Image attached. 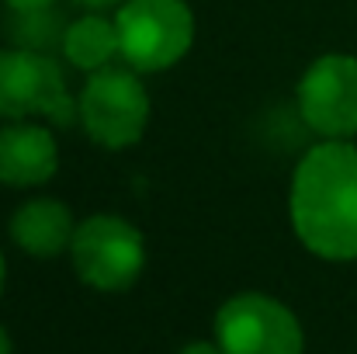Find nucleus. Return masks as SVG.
<instances>
[{
    "instance_id": "f257e3e1",
    "label": "nucleus",
    "mask_w": 357,
    "mask_h": 354,
    "mask_svg": "<svg viewBox=\"0 0 357 354\" xmlns=\"http://www.w3.org/2000/svg\"><path fill=\"white\" fill-rule=\"evenodd\" d=\"M288 219L309 253L333 264L357 260L354 139H319L302 153L291 170Z\"/></svg>"
},
{
    "instance_id": "f03ea898",
    "label": "nucleus",
    "mask_w": 357,
    "mask_h": 354,
    "mask_svg": "<svg viewBox=\"0 0 357 354\" xmlns=\"http://www.w3.org/2000/svg\"><path fill=\"white\" fill-rule=\"evenodd\" d=\"M115 28L125 66L163 73L191 52L198 24L188 0H125L115 10Z\"/></svg>"
},
{
    "instance_id": "7ed1b4c3",
    "label": "nucleus",
    "mask_w": 357,
    "mask_h": 354,
    "mask_svg": "<svg viewBox=\"0 0 357 354\" xmlns=\"http://www.w3.org/2000/svg\"><path fill=\"white\" fill-rule=\"evenodd\" d=\"M0 118L3 121H45L73 125L80 121L77 98L66 87L59 63L49 52L24 45H0Z\"/></svg>"
},
{
    "instance_id": "20e7f679",
    "label": "nucleus",
    "mask_w": 357,
    "mask_h": 354,
    "mask_svg": "<svg viewBox=\"0 0 357 354\" xmlns=\"http://www.w3.org/2000/svg\"><path fill=\"white\" fill-rule=\"evenodd\" d=\"M77 112L91 142L101 149H128L146 135L153 101L139 70L105 66L87 73V84L77 94Z\"/></svg>"
},
{
    "instance_id": "39448f33",
    "label": "nucleus",
    "mask_w": 357,
    "mask_h": 354,
    "mask_svg": "<svg viewBox=\"0 0 357 354\" xmlns=\"http://www.w3.org/2000/svg\"><path fill=\"white\" fill-rule=\"evenodd\" d=\"M70 260L84 285L98 292H125L146 267V236L115 212H98L77 223Z\"/></svg>"
},
{
    "instance_id": "423d86ee",
    "label": "nucleus",
    "mask_w": 357,
    "mask_h": 354,
    "mask_svg": "<svg viewBox=\"0 0 357 354\" xmlns=\"http://www.w3.org/2000/svg\"><path fill=\"white\" fill-rule=\"evenodd\" d=\"M215 341L226 354H302L298 316L274 295L239 292L215 313Z\"/></svg>"
},
{
    "instance_id": "0eeeda50",
    "label": "nucleus",
    "mask_w": 357,
    "mask_h": 354,
    "mask_svg": "<svg viewBox=\"0 0 357 354\" xmlns=\"http://www.w3.org/2000/svg\"><path fill=\"white\" fill-rule=\"evenodd\" d=\"M295 108L319 139L357 135V56L323 52L312 59L295 87Z\"/></svg>"
},
{
    "instance_id": "6e6552de",
    "label": "nucleus",
    "mask_w": 357,
    "mask_h": 354,
    "mask_svg": "<svg viewBox=\"0 0 357 354\" xmlns=\"http://www.w3.org/2000/svg\"><path fill=\"white\" fill-rule=\"evenodd\" d=\"M59 174V142L52 125L24 118L0 125V184L42 188Z\"/></svg>"
},
{
    "instance_id": "1a4fd4ad",
    "label": "nucleus",
    "mask_w": 357,
    "mask_h": 354,
    "mask_svg": "<svg viewBox=\"0 0 357 354\" xmlns=\"http://www.w3.org/2000/svg\"><path fill=\"white\" fill-rule=\"evenodd\" d=\"M7 230H10V239L21 253L38 257V260H52L59 253H70L77 219H73L66 202L38 195V198H28L24 205L14 209Z\"/></svg>"
},
{
    "instance_id": "9d476101",
    "label": "nucleus",
    "mask_w": 357,
    "mask_h": 354,
    "mask_svg": "<svg viewBox=\"0 0 357 354\" xmlns=\"http://www.w3.org/2000/svg\"><path fill=\"white\" fill-rule=\"evenodd\" d=\"M59 49H63L66 63L80 73H98L105 66H115V59H121L115 17H108L101 10H87L84 17L66 24Z\"/></svg>"
},
{
    "instance_id": "9b49d317",
    "label": "nucleus",
    "mask_w": 357,
    "mask_h": 354,
    "mask_svg": "<svg viewBox=\"0 0 357 354\" xmlns=\"http://www.w3.org/2000/svg\"><path fill=\"white\" fill-rule=\"evenodd\" d=\"M181 354H226V351L219 348V341H215V344H208V341H191V344L181 348Z\"/></svg>"
},
{
    "instance_id": "f8f14e48",
    "label": "nucleus",
    "mask_w": 357,
    "mask_h": 354,
    "mask_svg": "<svg viewBox=\"0 0 357 354\" xmlns=\"http://www.w3.org/2000/svg\"><path fill=\"white\" fill-rule=\"evenodd\" d=\"M10 10H42V7H56V0H3Z\"/></svg>"
},
{
    "instance_id": "ddd939ff",
    "label": "nucleus",
    "mask_w": 357,
    "mask_h": 354,
    "mask_svg": "<svg viewBox=\"0 0 357 354\" xmlns=\"http://www.w3.org/2000/svg\"><path fill=\"white\" fill-rule=\"evenodd\" d=\"M77 3L87 7V10H101V14H105V10H119L125 0H77Z\"/></svg>"
},
{
    "instance_id": "4468645a",
    "label": "nucleus",
    "mask_w": 357,
    "mask_h": 354,
    "mask_svg": "<svg viewBox=\"0 0 357 354\" xmlns=\"http://www.w3.org/2000/svg\"><path fill=\"white\" fill-rule=\"evenodd\" d=\"M0 354H10V337H7L3 327H0Z\"/></svg>"
},
{
    "instance_id": "2eb2a0df",
    "label": "nucleus",
    "mask_w": 357,
    "mask_h": 354,
    "mask_svg": "<svg viewBox=\"0 0 357 354\" xmlns=\"http://www.w3.org/2000/svg\"><path fill=\"white\" fill-rule=\"evenodd\" d=\"M3 285H7V260H3V250H0V292H3Z\"/></svg>"
}]
</instances>
